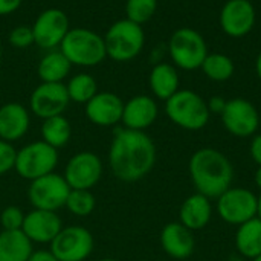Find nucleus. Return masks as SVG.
I'll use <instances>...</instances> for the list:
<instances>
[{
    "label": "nucleus",
    "mask_w": 261,
    "mask_h": 261,
    "mask_svg": "<svg viewBox=\"0 0 261 261\" xmlns=\"http://www.w3.org/2000/svg\"><path fill=\"white\" fill-rule=\"evenodd\" d=\"M236 249L248 260H254L261 255V220L254 217L243 225L237 226Z\"/></svg>",
    "instance_id": "nucleus-25"
},
{
    "label": "nucleus",
    "mask_w": 261,
    "mask_h": 261,
    "mask_svg": "<svg viewBox=\"0 0 261 261\" xmlns=\"http://www.w3.org/2000/svg\"><path fill=\"white\" fill-rule=\"evenodd\" d=\"M158 150L145 132L118 127L109 147V167L112 174L125 184L147 177L156 165Z\"/></svg>",
    "instance_id": "nucleus-1"
},
{
    "label": "nucleus",
    "mask_w": 261,
    "mask_h": 261,
    "mask_svg": "<svg viewBox=\"0 0 261 261\" xmlns=\"http://www.w3.org/2000/svg\"><path fill=\"white\" fill-rule=\"evenodd\" d=\"M202 72L206 78L216 83H223L232 78L236 72V64L232 58L226 54H208L205 61L202 63Z\"/></svg>",
    "instance_id": "nucleus-27"
},
{
    "label": "nucleus",
    "mask_w": 261,
    "mask_h": 261,
    "mask_svg": "<svg viewBox=\"0 0 261 261\" xmlns=\"http://www.w3.org/2000/svg\"><path fill=\"white\" fill-rule=\"evenodd\" d=\"M63 226L64 225L58 213L32 208L24 216L21 231L34 245H50Z\"/></svg>",
    "instance_id": "nucleus-16"
},
{
    "label": "nucleus",
    "mask_w": 261,
    "mask_h": 261,
    "mask_svg": "<svg viewBox=\"0 0 261 261\" xmlns=\"http://www.w3.org/2000/svg\"><path fill=\"white\" fill-rule=\"evenodd\" d=\"M69 104L64 83H40L29 96V112L41 121L64 115Z\"/></svg>",
    "instance_id": "nucleus-14"
},
{
    "label": "nucleus",
    "mask_w": 261,
    "mask_h": 261,
    "mask_svg": "<svg viewBox=\"0 0 261 261\" xmlns=\"http://www.w3.org/2000/svg\"><path fill=\"white\" fill-rule=\"evenodd\" d=\"M70 70L72 64L60 49L47 50L37 66V75L41 83H63Z\"/></svg>",
    "instance_id": "nucleus-24"
},
{
    "label": "nucleus",
    "mask_w": 261,
    "mask_h": 261,
    "mask_svg": "<svg viewBox=\"0 0 261 261\" xmlns=\"http://www.w3.org/2000/svg\"><path fill=\"white\" fill-rule=\"evenodd\" d=\"M226 99L223 98V96H220V95H217V96H213V98H210L208 101H206V104H208V109H210V113L213 115H222L223 113V110H225V107H226Z\"/></svg>",
    "instance_id": "nucleus-34"
},
{
    "label": "nucleus",
    "mask_w": 261,
    "mask_h": 261,
    "mask_svg": "<svg viewBox=\"0 0 261 261\" xmlns=\"http://www.w3.org/2000/svg\"><path fill=\"white\" fill-rule=\"evenodd\" d=\"M168 54L173 64L182 70H196L202 67L208 52L203 35L193 28L176 29L168 41Z\"/></svg>",
    "instance_id": "nucleus-7"
},
{
    "label": "nucleus",
    "mask_w": 261,
    "mask_h": 261,
    "mask_svg": "<svg viewBox=\"0 0 261 261\" xmlns=\"http://www.w3.org/2000/svg\"><path fill=\"white\" fill-rule=\"evenodd\" d=\"M8 43L15 49H26L34 44V32L31 26H15L8 34Z\"/></svg>",
    "instance_id": "nucleus-32"
},
{
    "label": "nucleus",
    "mask_w": 261,
    "mask_h": 261,
    "mask_svg": "<svg viewBox=\"0 0 261 261\" xmlns=\"http://www.w3.org/2000/svg\"><path fill=\"white\" fill-rule=\"evenodd\" d=\"M249 153L252 161L257 164V167H261V133L252 136L251 145H249Z\"/></svg>",
    "instance_id": "nucleus-35"
},
{
    "label": "nucleus",
    "mask_w": 261,
    "mask_h": 261,
    "mask_svg": "<svg viewBox=\"0 0 261 261\" xmlns=\"http://www.w3.org/2000/svg\"><path fill=\"white\" fill-rule=\"evenodd\" d=\"M26 213L15 205H9L0 213V225L3 231H21Z\"/></svg>",
    "instance_id": "nucleus-31"
},
{
    "label": "nucleus",
    "mask_w": 261,
    "mask_h": 261,
    "mask_svg": "<svg viewBox=\"0 0 261 261\" xmlns=\"http://www.w3.org/2000/svg\"><path fill=\"white\" fill-rule=\"evenodd\" d=\"M64 208L75 217L84 219L92 216L96 208V199L90 190H70Z\"/></svg>",
    "instance_id": "nucleus-29"
},
{
    "label": "nucleus",
    "mask_w": 261,
    "mask_h": 261,
    "mask_svg": "<svg viewBox=\"0 0 261 261\" xmlns=\"http://www.w3.org/2000/svg\"><path fill=\"white\" fill-rule=\"evenodd\" d=\"M188 171L196 191L211 200L232 187L234 165L229 158L217 148L205 147L194 151L190 158Z\"/></svg>",
    "instance_id": "nucleus-2"
},
{
    "label": "nucleus",
    "mask_w": 261,
    "mask_h": 261,
    "mask_svg": "<svg viewBox=\"0 0 261 261\" xmlns=\"http://www.w3.org/2000/svg\"><path fill=\"white\" fill-rule=\"evenodd\" d=\"M72 66L93 67L107 58L104 37L87 28H70L58 47Z\"/></svg>",
    "instance_id": "nucleus-4"
},
{
    "label": "nucleus",
    "mask_w": 261,
    "mask_h": 261,
    "mask_svg": "<svg viewBox=\"0 0 261 261\" xmlns=\"http://www.w3.org/2000/svg\"><path fill=\"white\" fill-rule=\"evenodd\" d=\"M23 0H0V17L14 14L20 6Z\"/></svg>",
    "instance_id": "nucleus-36"
},
{
    "label": "nucleus",
    "mask_w": 261,
    "mask_h": 261,
    "mask_svg": "<svg viewBox=\"0 0 261 261\" xmlns=\"http://www.w3.org/2000/svg\"><path fill=\"white\" fill-rule=\"evenodd\" d=\"M220 119L229 135L242 139L255 136L260 127V113L257 107L245 98L228 99Z\"/></svg>",
    "instance_id": "nucleus-12"
},
{
    "label": "nucleus",
    "mask_w": 261,
    "mask_h": 261,
    "mask_svg": "<svg viewBox=\"0 0 261 261\" xmlns=\"http://www.w3.org/2000/svg\"><path fill=\"white\" fill-rule=\"evenodd\" d=\"M251 261H261V255L260 257H257V258H254V260H251Z\"/></svg>",
    "instance_id": "nucleus-43"
},
{
    "label": "nucleus",
    "mask_w": 261,
    "mask_h": 261,
    "mask_svg": "<svg viewBox=\"0 0 261 261\" xmlns=\"http://www.w3.org/2000/svg\"><path fill=\"white\" fill-rule=\"evenodd\" d=\"M104 174V164L93 151H78L66 164L63 177L70 190H92Z\"/></svg>",
    "instance_id": "nucleus-11"
},
{
    "label": "nucleus",
    "mask_w": 261,
    "mask_h": 261,
    "mask_svg": "<svg viewBox=\"0 0 261 261\" xmlns=\"http://www.w3.org/2000/svg\"><path fill=\"white\" fill-rule=\"evenodd\" d=\"M31 128V112L20 102L0 106V139L14 144L23 139Z\"/></svg>",
    "instance_id": "nucleus-19"
},
{
    "label": "nucleus",
    "mask_w": 261,
    "mask_h": 261,
    "mask_svg": "<svg viewBox=\"0 0 261 261\" xmlns=\"http://www.w3.org/2000/svg\"><path fill=\"white\" fill-rule=\"evenodd\" d=\"M213 219V202L210 197L194 193L188 196L179 210V222L190 231H200Z\"/></svg>",
    "instance_id": "nucleus-21"
},
{
    "label": "nucleus",
    "mask_w": 261,
    "mask_h": 261,
    "mask_svg": "<svg viewBox=\"0 0 261 261\" xmlns=\"http://www.w3.org/2000/svg\"><path fill=\"white\" fill-rule=\"evenodd\" d=\"M15 153L17 150L12 144L0 139V176H5L6 173L14 170Z\"/></svg>",
    "instance_id": "nucleus-33"
},
{
    "label": "nucleus",
    "mask_w": 261,
    "mask_h": 261,
    "mask_svg": "<svg viewBox=\"0 0 261 261\" xmlns=\"http://www.w3.org/2000/svg\"><path fill=\"white\" fill-rule=\"evenodd\" d=\"M72 124L64 115L52 116L47 119H43L41 122V141L49 144L50 147L60 150L64 148L70 139H72Z\"/></svg>",
    "instance_id": "nucleus-26"
},
{
    "label": "nucleus",
    "mask_w": 261,
    "mask_h": 261,
    "mask_svg": "<svg viewBox=\"0 0 261 261\" xmlns=\"http://www.w3.org/2000/svg\"><path fill=\"white\" fill-rule=\"evenodd\" d=\"M255 72L261 81V52L257 55V60H255Z\"/></svg>",
    "instance_id": "nucleus-39"
},
{
    "label": "nucleus",
    "mask_w": 261,
    "mask_h": 261,
    "mask_svg": "<svg viewBox=\"0 0 261 261\" xmlns=\"http://www.w3.org/2000/svg\"><path fill=\"white\" fill-rule=\"evenodd\" d=\"M28 261H58L57 257L49 251V249H38V251H34L31 258Z\"/></svg>",
    "instance_id": "nucleus-37"
},
{
    "label": "nucleus",
    "mask_w": 261,
    "mask_h": 261,
    "mask_svg": "<svg viewBox=\"0 0 261 261\" xmlns=\"http://www.w3.org/2000/svg\"><path fill=\"white\" fill-rule=\"evenodd\" d=\"M98 261H119V260H116V258H101V260H98Z\"/></svg>",
    "instance_id": "nucleus-41"
},
{
    "label": "nucleus",
    "mask_w": 261,
    "mask_h": 261,
    "mask_svg": "<svg viewBox=\"0 0 261 261\" xmlns=\"http://www.w3.org/2000/svg\"><path fill=\"white\" fill-rule=\"evenodd\" d=\"M257 217L261 220V193L260 196L257 197Z\"/></svg>",
    "instance_id": "nucleus-40"
},
{
    "label": "nucleus",
    "mask_w": 261,
    "mask_h": 261,
    "mask_svg": "<svg viewBox=\"0 0 261 261\" xmlns=\"http://www.w3.org/2000/svg\"><path fill=\"white\" fill-rule=\"evenodd\" d=\"M66 90L70 102H76V104H87L99 92L95 76L86 72L73 75L66 83Z\"/></svg>",
    "instance_id": "nucleus-28"
},
{
    "label": "nucleus",
    "mask_w": 261,
    "mask_h": 261,
    "mask_svg": "<svg viewBox=\"0 0 261 261\" xmlns=\"http://www.w3.org/2000/svg\"><path fill=\"white\" fill-rule=\"evenodd\" d=\"M257 197L248 188L231 187L216 199V211L225 223L240 226L257 217Z\"/></svg>",
    "instance_id": "nucleus-8"
},
{
    "label": "nucleus",
    "mask_w": 261,
    "mask_h": 261,
    "mask_svg": "<svg viewBox=\"0 0 261 261\" xmlns=\"http://www.w3.org/2000/svg\"><path fill=\"white\" fill-rule=\"evenodd\" d=\"M159 0H127L125 2V18L144 26L150 21L158 11Z\"/></svg>",
    "instance_id": "nucleus-30"
},
{
    "label": "nucleus",
    "mask_w": 261,
    "mask_h": 261,
    "mask_svg": "<svg viewBox=\"0 0 261 261\" xmlns=\"http://www.w3.org/2000/svg\"><path fill=\"white\" fill-rule=\"evenodd\" d=\"M257 11L251 0H228L219 15L222 31L231 38L246 37L255 26Z\"/></svg>",
    "instance_id": "nucleus-15"
},
{
    "label": "nucleus",
    "mask_w": 261,
    "mask_h": 261,
    "mask_svg": "<svg viewBox=\"0 0 261 261\" xmlns=\"http://www.w3.org/2000/svg\"><path fill=\"white\" fill-rule=\"evenodd\" d=\"M31 28L34 32V44L43 50H54L60 47L70 24L64 11L60 8H47L37 15Z\"/></svg>",
    "instance_id": "nucleus-13"
},
{
    "label": "nucleus",
    "mask_w": 261,
    "mask_h": 261,
    "mask_svg": "<svg viewBox=\"0 0 261 261\" xmlns=\"http://www.w3.org/2000/svg\"><path fill=\"white\" fill-rule=\"evenodd\" d=\"M69 193L70 187L67 185L63 174L54 171L29 182L28 200L34 210L58 213L61 208H64Z\"/></svg>",
    "instance_id": "nucleus-10"
},
{
    "label": "nucleus",
    "mask_w": 261,
    "mask_h": 261,
    "mask_svg": "<svg viewBox=\"0 0 261 261\" xmlns=\"http://www.w3.org/2000/svg\"><path fill=\"white\" fill-rule=\"evenodd\" d=\"M159 116V107L153 96L136 95L124 102L121 124L125 128L145 132L150 128Z\"/></svg>",
    "instance_id": "nucleus-18"
},
{
    "label": "nucleus",
    "mask_w": 261,
    "mask_h": 261,
    "mask_svg": "<svg viewBox=\"0 0 261 261\" xmlns=\"http://www.w3.org/2000/svg\"><path fill=\"white\" fill-rule=\"evenodd\" d=\"M107 57L116 63L135 60L145 46L144 28L127 18L116 20L102 35Z\"/></svg>",
    "instance_id": "nucleus-5"
},
{
    "label": "nucleus",
    "mask_w": 261,
    "mask_h": 261,
    "mask_svg": "<svg viewBox=\"0 0 261 261\" xmlns=\"http://www.w3.org/2000/svg\"><path fill=\"white\" fill-rule=\"evenodd\" d=\"M148 86L154 99L165 102L180 89V76L177 67L173 63L164 61L154 64L148 76Z\"/></svg>",
    "instance_id": "nucleus-22"
},
{
    "label": "nucleus",
    "mask_w": 261,
    "mask_h": 261,
    "mask_svg": "<svg viewBox=\"0 0 261 261\" xmlns=\"http://www.w3.org/2000/svg\"><path fill=\"white\" fill-rule=\"evenodd\" d=\"M165 113L174 125L188 132L205 128L211 118L206 99L188 89H179L165 101Z\"/></svg>",
    "instance_id": "nucleus-3"
},
{
    "label": "nucleus",
    "mask_w": 261,
    "mask_h": 261,
    "mask_svg": "<svg viewBox=\"0 0 261 261\" xmlns=\"http://www.w3.org/2000/svg\"><path fill=\"white\" fill-rule=\"evenodd\" d=\"M95 249L93 234L78 225L63 226L49 245V251L58 261H86Z\"/></svg>",
    "instance_id": "nucleus-9"
},
{
    "label": "nucleus",
    "mask_w": 261,
    "mask_h": 261,
    "mask_svg": "<svg viewBox=\"0 0 261 261\" xmlns=\"http://www.w3.org/2000/svg\"><path fill=\"white\" fill-rule=\"evenodd\" d=\"M164 252L174 260L188 258L196 248L193 231L185 228L180 222H171L165 225L159 236Z\"/></svg>",
    "instance_id": "nucleus-20"
},
{
    "label": "nucleus",
    "mask_w": 261,
    "mask_h": 261,
    "mask_svg": "<svg viewBox=\"0 0 261 261\" xmlns=\"http://www.w3.org/2000/svg\"><path fill=\"white\" fill-rule=\"evenodd\" d=\"M254 184H255V187H257V188L261 191V167H257V170H255V174H254Z\"/></svg>",
    "instance_id": "nucleus-38"
},
{
    "label": "nucleus",
    "mask_w": 261,
    "mask_h": 261,
    "mask_svg": "<svg viewBox=\"0 0 261 261\" xmlns=\"http://www.w3.org/2000/svg\"><path fill=\"white\" fill-rule=\"evenodd\" d=\"M34 252V243L23 231L0 232V261H28Z\"/></svg>",
    "instance_id": "nucleus-23"
},
{
    "label": "nucleus",
    "mask_w": 261,
    "mask_h": 261,
    "mask_svg": "<svg viewBox=\"0 0 261 261\" xmlns=\"http://www.w3.org/2000/svg\"><path fill=\"white\" fill-rule=\"evenodd\" d=\"M87 119L98 127H115L121 124L124 101L113 92H98L84 104Z\"/></svg>",
    "instance_id": "nucleus-17"
},
{
    "label": "nucleus",
    "mask_w": 261,
    "mask_h": 261,
    "mask_svg": "<svg viewBox=\"0 0 261 261\" xmlns=\"http://www.w3.org/2000/svg\"><path fill=\"white\" fill-rule=\"evenodd\" d=\"M2 55H3V50H2V44H0V63H2Z\"/></svg>",
    "instance_id": "nucleus-42"
},
{
    "label": "nucleus",
    "mask_w": 261,
    "mask_h": 261,
    "mask_svg": "<svg viewBox=\"0 0 261 261\" xmlns=\"http://www.w3.org/2000/svg\"><path fill=\"white\" fill-rule=\"evenodd\" d=\"M60 161L58 150L44 141H34L23 145L15 153L14 171L24 180L32 182L55 171Z\"/></svg>",
    "instance_id": "nucleus-6"
}]
</instances>
